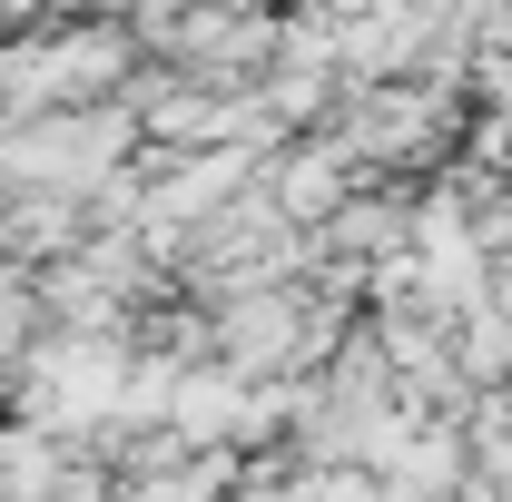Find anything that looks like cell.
Wrapping results in <instances>:
<instances>
[{
	"instance_id": "obj_1",
	"label": "cell",
	"mask_w": 512,
	"mask_h": 502,
	"mask_svg": "<svg viewBox=\"0 0 512 502\" xmlns=\"http://www.w3.org/2000/svg\"><path fill=\"white\" fill-rule=\"evenodd\" d=\"M306 502H384V483L355 473V463H316V473H306Z\"/></svg>"
}]
</instances>
